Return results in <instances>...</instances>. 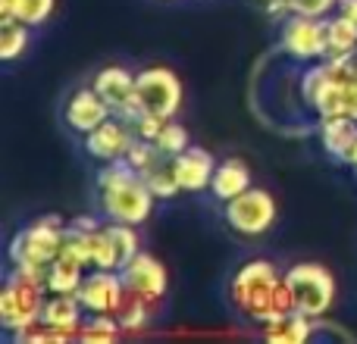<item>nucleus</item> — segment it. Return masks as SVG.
Here are the masks:
<instances>
[{"mask_svg": "<svg viewBox=\"0 0 357 344\" xmlns=\"http://www.w3.org/2000/svg\"><path fill=\"white\" fill-rule=\"evenodd\" d=\"M157 207L154 191L129 160L100 163L94 172V213L104 222L144 226Z\"/></svg>", "mask_w": 357, "mask_h": 344, "instance_id": "f03ea898", "label": "nucleus"}, {"mask_svg": "<svg viewBox=\"0 0 357 344\" xmlns=\"http://www.w3.org/2000/svg\"><path fill=\"white\" fill-rule=\"evenodd\" d=\"M279 50L289 60L310 66V63L326 60V19L317 16H301L291 13L279 22Z\"/></svg>", "mask_w": 357, "mask_h": 344, "instance_id": "6e6552de", "label": "nucleus"}, {"mask_svg": "<svg viewBox=\"0 0 357 344\" xmlns=\"http://www.w3.org/2000/svg\"><path fill=\"white\" fill-rule=\"evenodd\" d=\"M254 3L260 6V13H264V16H270L273 22H282L285 16H291L289 13V0H254Z\"/></svg>", "mask_w": 357, "mask_h": 344, "instance_id": "cd10ccee", "label": "nucleus"}, {"mask_svg": "<svg viewBox=\"0 0 357 344\" xmlns=\"http://www.w3.org/2000/svg\"><path fill=\"white\" fill-rule=\"evenodd\" d=\"M339 10V0H289V13H301V16L326 19Z\"/></svg>", "mask_w": 357, "mask_h": 344, "instance_id": "bb28decb", "label": "nucleus"}, {"mask_svg": "<svg viewBox=\"0 0 357 344\" xmlns=\"http://www.w3.org/2000/svg\"><path fill=\"white\" fill-rule=\"evenodd\" d=\"M56 13V0H0V16H16L31 29H44Z\"/></svg>", "mask_w": 357, "mask_h": 344, "instance_id": "412c9836", "label": "nucleus"}, {"mask_svg": "<svg viewBox=\"0 0 357 344\" xmlns=\"http://www.w3.org/2000/svg\"><path fill=\"white\" fill-rule=\"evenodd\" d=\"M44 301H47V288L44 285L19 279L16 272H6L3 288H0V329L6 335H16L22 329H29L31 322L41 320Z\"/></svg>", "mask_w": 357, "mask_h": 344, "instance_id": "423d86ee", "label": "nucleus"}, {"mask_svg": "<svg viewBox=\"0 0 357 344\" xmlns=\"http://www.w3.org/2000/svg\"><path fill=\"white\" fill-rule=\"evenodd\" d=\"M69 232V219L60 213H44L38 219L16 228V235L6 244V263H38L50 266L63 253Z\"/></svg>", "mask_w": 357, "mask_h": 344, "instance_id": "20e7f679", "label": "nucleus"}, {"mask_svg": "<svg viewBox=\"0 0 357 344\" xmlns=\"http://www.w3.org/2000/svg\"><path fill=\"white\" fill-rule=\"evenodd\" d=\"M220 219L226 222V228L232 235H238V238H245V241H257L276 226L279 203L266 188L251 185V188L241 191L238 197L220 203Z\"/></svg>", "mask_w": 357, "mask_h": 344, "instance_id": "39448f33", "label": "nucleus"}, {"mask_svg": "<svg viewBox=\"0 0 357 344\" xmlns=\"http://www.w3.org/2000/svg\"><path fill=\"white\" fill-rule=\"evenodd\" d=\"M226 301L241 320L254 326H266L295 310L285 269H279L270 257H251L235 266L226 279Z\"/></svg>", "mask_w": 357, "mask_h": 344, "instance_id": "f257e3e1", "label": "nucleus"}, {"mask_svg": "<svg viewBox=\"0 0 357 344\" xmlns=\"http://www.w3.org/2000/svg\"><path fill=\"white\" fill-rule=\"evenodd\" d=\"M317 132H320L323 154H326L333 163H339V166H348V163H351L354 148H357V123L354 119L326 116V119H320Z\"/></svg>", "mask_w": 357, "mask_h": 344, "instance_id": "2eb2a0df", "label": "nucleus"}, {"mask_svg": "<svg viewBox=\"0 0 357 344\" xmlns=\"http://www.w3.org/2000/svg\"><path fill=\"white\" fill-rule=\"evenodd\" d=\"M110 116H113V110L104 104V97L91 85L73 88L60 104V123L73 138H85L88 132H94Z\"/></svg>", "mask_w": 357, "mask_h": 344, "instance_id": "9b49d317", "label": "nucleus"}, {"mask_svg": "<svg viewBox=\"0 0 357 344\" xmlns=\"http://www.w3.org/2000/svg\"><path fill=\"white\" fill-rule=\"evenodd\" d=\"M123 335H126L123 322L113 313H88L79 329V341H88V344H113Z\"/></svg>", "mask_w": 357, "mask_h": 344, "instance_id": "5701e85b", "label": "nucleus"}, {"mask_svg": "<svg viewBox=\"0 0 357 344\" xmlns=\"http://www.w3.org/2000/svg\"><path fill=\"white\" fill-rule=\"evenodd\" d=\"M119 276H123L129 295L142 297V301L154 304V307H160V304L167 301L169 272L151 251H138L132 260H126V263L119 266Z\"/></svg>", "mask_w": 357, "mask_h": 344, "instance_id": "1a4fd4ad", "label": "nucleus"}, {"mask_svg": "<svg viewBox=\"0 0 357 344\" xmlns=\"http://www.w3.org/2000/svg\"><path fill=\"white\" fill-rule=\"evenodd\" d=\"M138 110L160 119H176L185 104V85L169 66H144L135 79Z\"/></svg>", "mask_w": 357, "mask_h": 344, "instance_id": "0eeeda50", "label": "nucleus"}, {"mask_svg": "<svg viewBox=\"0 0 357 344\" xmlns=\"http://www.w3.org/2000/svg\"><path fill=\"white\" fill-rule=\"evenodd\" d=\"M154 313H157L154 304L142 301V297H135V295H126V301H123V307H119L116 320L123 322L126 335H132V332H142V329H148L151 320H154Z\"/></svg>", "mask_w": 357, "mask_h": 344, "instance_id": "393cba45", "label": "nucleus"}, {"mask_svg": "<svg viewBox=\"0 0 357 344\" xmlns=\"http://www.w3.org/2000/svg\"><path fill=\"white\" fill-rule=\"evenodd\" d=\"M154 144H157L160 154L176 157V154H182L185 148H191V135H188V129H185L178 119H167L163 129H160V135L154 138Z\"/></svg>", "mask_w": 357, "mask_h": 344, "instance_id": "a878e982", "label": "nucleus"}, {"mask_svg": "<svg viewBox=\"0 0 357 344\" xmlns=\"http://www.w3.org/2000/svg\"><path fill=\"white\" fill-rule=\"evenodd\" d=\"M254 185V175H251V166L248 160L241 157H222L216 163V172H213V182H210L207 194L213 203H226L232 197H238L241 191H248Z\"/></svg>", "mask_w": 357, "mask_h": 344, "instance_id": "dca6fc26", "label": "nucleus"}, {"mask_svg": "<svg viewBox=\"0 0 357 344\" xmlns=\"http://www.w3.org/2000/svg\"><path fill=\"white\" fill-rule=\"evenodd\" d=\"M85 272H88V266L82 260H75L73 253L63 251L47 269V291L50 295H75Z\"/></svg>", "mask_w": 357, "mask_h": 344, "instance_id": "aec40b11", "label": "nucleus"}, {"mask_svg": "<svg viewBox=\"0 0 357 344\" xmlns=\"http://www.w3.org/2000/svg\"><path fill=\"white\" fill-rule=\"evenodd\" d=\"M348 169H351L354 178H357V148H354V154H351V163H348Z\"/></svg>", "mask_w": 357, "mask_h": 344, "instance_id": "c756f323", "label": "nucleus"}, {"mask_svg": "<svg viewBox=\"0 0 357 344\" xmlns=\"http://www.w3.org/2000/svg\"><path fill=\"white\" fill-rule=\"evenodd\" d=\"M260 335L270 344H307L317 338V320L304 316L301 310H291V313L260 326Z\"/></svg>", "mask_w": 357, "mask_h": 344, "instance_id": "a211bd4d", "label": "nucleus"}, {"mask_svg": "<svg viewBox=\"0 0 357 344\" xmlns=\"http://www.w3.org/2000/svg\"><path fill=\"white\" fill-rule=\"evenodd\" d=\"M31 41H35V29L31 25L19 22L16 16H0V60L6 66L22 60L29 54Z\"/></svg>", "mask_w": 357, "mask_h": 344, "instance_id": "6ab92c4d", "label": "nucleus"}, {"mask_svg": "<svg viewBox=\"0 0 357 344\" xmlns=\"http://www.w3.org/2000/svg\"><path fill=\"white\" fill-rule=\"evenodd\" d=\"M357 54V22L342 13L326 16V56H354Z\"/></svg>", "mask_w": 357, "mask_h": 344, "instance_id": "4be33fe9", "label": "nucleus"}, {"mask_svg": "<svg viewBox=\"0 0 357 344\" xmlns=\"http://www.w3.org/2000/svg\"><path fill=\"white\" fill-rule=\"evenodd\" d=\"M335 13H342V16H348L351 22H357V0H339V10Z\"/></svg>", "mask_w": 357, "mask_h": 344, "instance_id": "c85d7f7f", "label": "nucleus"}, {"mask_svg": "<svg viewBox=\"0 0 357 344\" xmlns=\"http://www.w3.org/2000/svg\"><path fill=\"white\" fill-rule=\"evenodd\" d=\"M142 175H144V182H148V188L154 191L157 201H173L176 194H182V188H178V182L173 175V157H160V160L148 172H142Z\"/></svg>", "mask_w": 357, "mask_h": 344, "instance_id": "b1692460", "label": "nucleus"}, {"mask_svg": "<svg viewBox=\"0 0 357 344\" xmlns=\"http://www.w3.org/2000/svg\"><path fill=\"white\" fill-rule=\"evenodd\" d=\"M135 79H138V72H132L129 66L113 63V66L98 69L88 85L104 97V104L113 110V116H123L126 123H135V119L142 116L138 100H135Z\"/></svg>", "mask_w": 357, "mask_h": 344, "instance_id": "9d476101", "label": "nucleus"}, {"mask_svg": "<svg viewBox=\"0 0 357 344\" xmlns=\"http://www.w3.org/2000/svg\"><path fill=\"white\" fill-rule=\"evenodd\" d=\"M126 282L119 276V269H88L85 279H82L75 297L82 301L85 313H119L126 301Z\"/></svg>", "mask_w": 357, "mask_h": 344, "instance_id": "f8f14e48", "label": "nucleus"}, {"mask_svg": "<svg viewBox=\"0 0 357 344\" xmlns=\"http://www.w3.org/2000/svg\"><path fill=\"white\" fill-rule=\"evenodd\" d=\"M216 157L201 144H191L182 154L173 157V175L182 188V194H207L210 182L216 172Z\"/></svg>", "mask_w": 357, "mask_h": 344, "instance_id": "4468645a", "label": "nucleus"}, {"mask_svg": "<svg viewBox=\"0 0 357 344\" xmlns=\"http://www.w3.org/2000/svg\"><path fill=\"white\" fill-rule=\"evenodd\" d=\"M85 307L75 295H50L47 291V301H44L41 310V322H47L50 329L63 332L69 341H79V329L85 322Z\"/></svg>", "mask_w": 357, "mask_h": 344, "instance_id": "f3484780", "label": "nucleus"}, {"mask_svg": "<svg viewBox=\"0 0 357 344\" xmlns=\"http://www.w3.org/2000/svg\"><path fill=\"white\" fill-rule=\"evenodd\" d=\"M82 141V154L91 163H113L123 160L129 154L132 141H135V132H132V123H126L123 116H110L107 123H100L94 132H88Z\"/></svg>", "mask_w": 357, "mask_h": 344, "instance_id": "ddd939ff", "label": "nucleus"}, {"mask_svg": "<svg viewBox=\"0 0 357 344\" xmlns=\"http://www.w3.org/2000/svg\"><path fill=\"white\" fill-rule=\"evenodd\" d=\"M285 285L291 291L295 310H301L310 320H326L339 301V282L333 269L317 260H298L285 266Z\"/></svg>", "mask_w": 357, "mask_h": 344, "instance_id": "7ed1b4c3", "label": "nucleus"}]
</instances>
